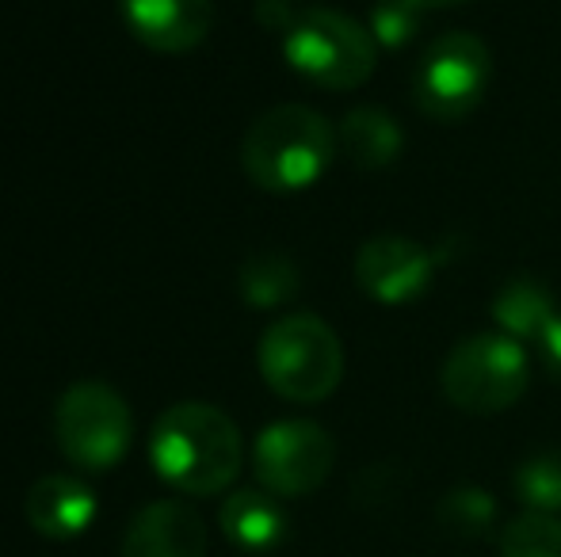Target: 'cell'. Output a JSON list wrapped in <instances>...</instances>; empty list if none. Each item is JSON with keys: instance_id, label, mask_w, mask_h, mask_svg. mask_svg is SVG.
<instances>
[{"instance_id": "obj_20", "label": "cell", "mask_w": 561, "mask_h": 557, "mask_svg": "<svg viewBox=\"0 0 561 557\" xmlns=\"http://www.w3.org/2000/svg\"><path fill=\"white\" fill-rule=\"evenodd\" d=\"M421 15L413 4H405V0H375L370 4V35H375L378 46H386V50H401V46H409L416 38V31H421Z\"/></svg>"}, {"instance_id": "obj_4", "label": "cell", "mask_w": 561, "mask_h": 557, "mask_svg": "<svg viewBox=\"0 0 561 557\" xmlns=\"http://www.w3.org/2000/svg\"><path fill=\"white\" fill-rule=\"evenodd\" d=\"M287 66L325 92H352L375 73L378 54L367 23L336 8H306L283 35Z\"/></svg>"}, {"instance_id": "obj_1", "label": "cell", "mask_w": 561, "mask_h": 557, "mask_svg": "<svg viewBox=\"0 0 561 557\" xmlns=\"http://www.w3.org/2000/svg\"><path fill=\"white\" fill-rule=\"evenodd\" d=\"M149 462L157 477L176 492L218 497L241 474V428L218 405L180 402L164 409L149 431Z\"/></svg>"}, {"instance_id": "obj_15", "label": "cell", "mask_w": 561, "mask_h": 557, "mask_svg": "<svg viewBox=\"0 0 561 557\" xmlns=\"http://www.w3.org/2000/svg\"><path fill=\"white\" fill-rule=\"evenodd\" d=\"M554 298L531 276L508 279L493 298V317L501 325V333H508L512 340H539L542 328L554 321Z\"/></svg>"}, {"instance_id": "obj_17", "label": "cell", "mask_w": 561, "mask_h": 557, "mask_svg": "<svg viewBox=\"0 0 561 557\" xmlns=\"http://www.w3.org/2000/svg\"><path fill=\"white\" fill-rule=\"evenodd\" d=\"M516 497L527 512L561 515V451H539L516 469Z\"/></svg>"}, {"instance_id": "obj_18", "label": "cell", "mask_w": 561, "mask_h": 557, "mask_svg": "<svg viewBox=\"0 0 561 557\" xmlns=\"http://www.w3.org/2000/svg\"><path fill=\"white\" fill-rule=\"evenodd\" d=\"M439 523L458 538H481L496 523V500L478 485H458L439 500Z\"/></svg>"}, {"instance_id": "obj_7", "label": "cell", "mask_w": 561, "mask_h": 557, "mask_svg": "<svg viewBox=\"0 0 561 557\" xmlns=\"http://www.w3.org/2000/svg\"><path fill=\"white\" fill-rule=\"evenodd\" d=\"M493 81V54L470 31H444L413 73V100L428 119L462 123L478 112Z\"/></svg>"}, {"instance_id": "obj_10", "label": "cell", "mask_w": 561, "mask_h": 557, "mask_svg": "<svg viewBox=\"0 0 561 557\" xmlns=\"http://www.w3.org/2000/svg\"><path fill=\"white\" fill-rule=\"evenodd\" d=\"M123 23L141 46L157 54H187L210 35V0H118Z\"/></svg>"}, {"instance_id": "obj_16", "label": "cell", "mask_w": 561, "mask_h": 557, "mask_svg": "<svg viewBox=\"0 0 561 557\" xmlns=\"http://www.w3.org/2000/svg\"><path fill=\"white\" fill-rule=\"evenodd\" d=\"M237 287H241V298L252 310H275V305L290 302L298 294L302 279H298L295 260H287L279 253H260L252 260H244Z\"/></svg>"}, {"instance_id": "obj_21", "label": "cell", "mask_w": 561, "mask_h": 557, "mask_svg": "<svg viewBox=\"0 0 561 557\" xmlns=\"http://www.w3.org/2000/svg\"><path fill=\"white\" fill-rule=\"evenodd\" d=\"M535 344H539V356H542V363H547V371L554 374V379H561V313H554V321L542 328Z\"/></svg>"}, {"instance_id": "obj_9", "label": "cell", "mask_w": 561, "mask_h": 557, "mask_svg": "<svg viewBox=\"0 0 561 557\" xmlns=\"http://www.w3.org/2000/svg\"><path fill=\"white\" fill-rule=\"evenodd\" d=\"M436 253L421 241L401 237V233H378L363 241L355 256V282L378 305H413L416 298L428 294L436 279Z\"/></svg>"}, {"instance_id": "obj_22", "label": "cell", "mask_w": 561, "mask_h": 557, "mask_svg": "<svg viewBox=\"0 0 561 557\" xmlns=\"http://www.w3.org/2000/svg\"><path fill=\"white\" fill-rule=\"evenodd\" d=\"M256 20L264 23V27L283 31V35H287L290 23L298 20V12L290 8V0H260V4H256Z\"/></svg>"}, {"instance_id": "obj_3", "label": "cell", "mask_w": 561, "mask_h": 557, "mask_svg": "<svg viewBox=\"0 0 561 557\" xmlns=\"http://www.w3.org/2000/svg\"><path fill=\"white\" fill-rule=\"evenodd\" d=\"M256 363L283 402L318 405L333 397L344 379V344L329 321L313 313H287L260 336Z\"/></svg>"}, {"instance_id": "obj_8", "label": "cell", "mask_w": 561, "mask_h": 557, "mask_svg": "<svg viewBox=\"0 0 561 557\" xmlns=\"http://www.w3.org/2000/svg\"><path fill=\"white\" fill-rule=\"evenodd\" d=\"M336 466V439L313 420H275L256 436L252 474L279 500L310 497Z\"/></svg>"}, {"instance_id": "obj_2", "label": "cell", "mask_w": 561, "mask_h": 557, "mask_svg": "<svg viewBox=\"0 0 561 557\" xmlns=\"http://www.w3.org/2000/svg\"><path fill=\"white\" fill-rule=\"evenodd\" d=\"M336 153V127L306 104H279L264 112L241 141L244 176L275 195L313 187Z\"/></svg>"}, {"instance_id": "obj_6", "label": "cell", "mask_w": 561, "mask_h": 557, "mask_svg": "<svg viewBox=\"0 0 561 557\" xmlns=\"http://www.w3.org/2000/svg\"><path fill=\"white\" fill-rule=\"evenodd\" d=\"M54 439L77 469L104 474L130 454L134 413L107 382H73L54 409Z\"/></svg>"}, {"instance_id": "obj_14", "label": "cell", "mask_w": 561, "mask_h": 557, "mask_svg": "<svg viewBox=\"0 0 561 557\" xmlns=\"http://www.w3.org/2000/svg\"><path fill=\"white\" fill-rule=\"evenodd\" d=\"M336 141H340V153L355 164V169H386L401 156L405 149V130L401 123L393 119L386 107H352L344 115V123L336 127Z\"/></svg>"}, {"instance_id": "obj_12", "label": "cell", "mask_w": 561, "mask_h": 557, "mask_svg": "<svg viewBox=\"0 0 561 557\" xmlns=\"http://www.w3.org/2000/svg\"><path fill=\"white\" fill-rule=\"evenodd\" d=\"M23 515L35 535L69 543L81 538L96 520V492L73 474H46L23 497Z\"/></svg>"}, {"instance_id": "obj_11", "label": "cell", "mask_w": 561, "mask_h": 557, "mask_svg": "<svg viewBox=\"0 0 561 557\" xmlns=\"http://www.w3.org/2000/svg\"><path fill=\"white\" fill-rule=\"evenodd\" d=\"M123 557H207V523L184 500H153L130 520Z\"/></svg>"}, {"instance_id": "obj_23", "label": "cell", "mask_w": 561, "mask_h": 557, "mask_svg": "<svg viewBox=\"0 0 561 557\" xmlns=\"http://www.w3.org/2000/svg\"><path fill=\"white\" fill-rule=\"evenodd\" d=\"M405 4H413L416 12H444V8L470 4V0H405Z\"/></svg>"}, {"instance_id": "obj_19", "label": "cell", "mask_w": 561, "mask_h": 557, "mask_svg": "<svg viewBox=\"0 0 561 557\" xmlns=\"http://www.w3.org/2000/svg\"><path fill=\"white\" fill-rule=\"evenodd\" d=\"M501 557H561V515H516L501 531Z\"/></svg>"}, {"instance_id": "obj_13", "label": "cell", "mask_w": 561, "mask_h": 557, "mask_svg": "<svg viewBox=\"0 0 561 557\" xmlns=\"http://www.w3.org/2000/svg\"><path fill=\"white\" fill-rule=\"evenodd\" d=\"M218 527L237 550L244 554H267L287 538V512H283L279 497L267 489H237L222 500L218 512Z\"/></svg>"}, {"instance_id": "obj_5", "label": "cell", "mask_w": 561, "mask_h": 557, "mask_svg": "<svg viewBox=\"0 0 561 557\" xmlns=\"http://www.w3.org/2000/svg\"><path fill=\"white\" fill-rule=\"evenodd\" d=\"M527 382H531L527 351L508 333L466 336L450 348L439 371L444 397L470 417H493L512 409L527 394Z\"/></svg>"}]
</instances>
